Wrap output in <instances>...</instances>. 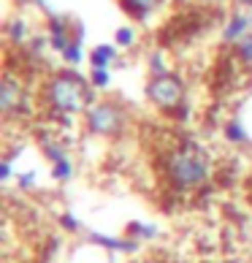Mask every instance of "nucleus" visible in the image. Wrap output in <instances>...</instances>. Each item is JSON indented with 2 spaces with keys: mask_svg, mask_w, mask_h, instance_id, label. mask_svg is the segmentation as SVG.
Instances as JSON below:
<instances>
[{
  "mask_svg": "<svg viewBox=\"0 0 252 263\" xmlns=\"http://www.w3.org/2000/svg\"><path fill=\"white\" fill-rule=\"evenodd\" d=\"M147 95L154 106H160V109H179V106L185 103V82L171 71L158 73L149 79Z\"/></svg>",
  "mask_w": 252,
  "mask_h": 263,
  "instance_id": "3",
  "label": "nucleus"
},
{
  "mask_svg": "<svg viewBox=\"0 0 252 263\" xmlns=\"http://www.w3.org/2000/svg\"><path fill=\"white\" fill-rule=\"evenodd\" d=\"M225 139H228L230 144H244L249 136H247V128H244L239 120H230V122L225 125Z\"/></svg>",
  "mask_w": 252,
  "mask_h": 263,
  "instance_id": "11",
  "label": "nucleus"
},
{
  "mask_svg": "<svg viewBox=\"0 0 252 263\" xmlns=\"http://www.w3.org/2000/svg\"><path fill=\"white\" fill-rule=\"evenodd\" d=\"M44 98L57 114H79L92 106V90L87 87V82L79 73L63 71L46 82Z\"/></svg>",
  "mask_w": 252,
  "mask_h": 263,
  "instance_id": "1",
  "label": "nucleus"
},
{
  "mask_svg": "<svg viewBox=\"0 0 252 263\" xmlns=\"http://www.w3.org/2000/svg\"><path fill=\"white\" fill-rule=\"evenodd\" d=\"M130 233H135V236H141V239H152L154 236V228L152 226H144V222H130Z\"/></svg>",
  "mask_w": 252,
  "mask_h": 263,
  "instance_id": "16",
  "label": "nucleus"
},
{
  "mask_svg": "<svg viewBox=\"0 0 252 263\" xmlns=\"http://www.w3.org/2000/svg\"><path fill=\"white\" fill-rule=\"evenodd\" d=\"M60 54H63V60H65V63H71V65L82 63V33H76V35H73V41L68 44Z\"/></svg>",
  "mask_w": 252,
  "mask_h": 263,
  "instance_id": "10",
  "label": "nucleus"
},
{
  "mask_svg": "<svg viewBox=\"0 0 252 263\" xmlns=\"http://www.w3.org/2000/svg\"><path fill=\"white\" fill-rule=\"evenodd\" d=\"M84 122L90 133L98 136H117L125 125V114L120 111V106L114 103H92L84 111Z\"/></svg>",
  "mask_w": 252,
  "mask_h": 263,
  "instance_id": "4",
  "label": "nucleus"
},
{
  "mask_svg": "<svg viewBox=\"0 0 252 263\" xmlns=\"http://www.w3.org/2000/svg\"><path fill=\"white\" fill-rule=\"evenodd\" d=\"M25 103V87L22 82H16L11 73H6L3 87H0V109H3L6 117H11L16 111V106Z\"/></svg>",
  "mask_w": 252,
  "mask_h": 263,
  "instance_id": "5",
  "label": "nucleus"
},
{
  "mask_svg": "<svg viewBox=\"0 0 252 263\" xmlns=\"http://www.w3.org/2000/svg\"><path fill=\"white\" fill-rule=\"evenodd\" d=\"M239 3H241V6H252V0H239Z\"/></svg>",
  "mask_w": 252,
  "mask_h": 263,
  "instance_id": "22",
  "label": "nucleus"
},
{
  "mask_svg": "<svg viewBox=\"0 0 252 263\" xmlns=\"http://www.w3.org/2000/svg\"><path fill=\"white\" fill-rule=\"evenodd\" d=\"M239 57L252 68V33H249L247 38H241V41H239Z\"/></svg>",
  "mask_w": 252,
  "mask_h": 263,
  "instance_id": "15",
  "label": "nucleus"
},
{
  "mask_svg": "<svg viewBox=\"0 0 252 263\" xmlns=\"http://www.w3.org/2000/svg\"><path fill=\"white\" fill-rule=\"evenodd\" d=\"M8 177H11V158H6L3 160V165H0V179H8Z\"/></svg>",
  "mask_w": 252,
  "mask_h": 263,
  "instance_id": "20",
  "label": "nucleus"
},
{
  "mask_svg": "<svg viewBox=\"0 0 252 263\" xmlns=\"http://www.w3.org/2000/svg\"><path fill=\"white\" fill-rule=\"evenodd\" d=\"M160 3H163V0H120L122 11L130 14L133 19H147Z\"/></svg>",
  "mask_w": 252,
  "mask_h": 263,
  "instance_id": "7",
  "label": "nucleus"
},
{
  "mask_svg": "<svg viewBox=\"0 0 252 263\" xmlns=\"http://www.w3.org/2000/svg\"><path fill=\"white\" fill-rule=\"evenodd\" d=\"M90 84H92V87H98V90L109 87V84H111V73H109V68H92V73H90Z\"/></svg>",
  "mask_w": 252,
  "mask_h": 263,
  "instance_id": "13",
  "label": "nucleus"
},
{
  "mask_svg": "<svg viewBox=\"0 0 252 263\" xmlns=\"http://www.w3.org/2000/svg\"><path fill=\"white\" fill-rule=\"evenodd\" d=\"M135 41V33L130 30V27H120V30H117V44L120 46H130Z\"/></svg>",
  "mask_w": 252,
  "mask_h": 263,
  "instance_id": "18",
  "label": "nucleus"
},
{
  "mask_svg": "<svg viewBox=\"0 0 252 263\" xmlns=\"http://www.w3.org/2000/svg\"><path fill=\"white\" fill-rule=\"evenodd\" d=\"M168 177L173 187L179 190H196L209 179V158L198 144L185 141L177 147L168 158Z\"/></svg>",
  "mask_w": 252,
  "mask_h": 263,
  "instance_id": "2",
  "label": "nucleus"
},
{
  "mask_svg": "<svg viewBox=\"0 0 252 263\" xmlns=\"http://www.w3.org/2000/svg\"><path fill=\"white\" fill-rule=\"evenodd\" d=\"M33 179H35V174H33V171H30V174H19V187H30Z\"/></svg>",
  "mask_w": 252,
  "mask_h": 263,
  "instance_id": "21",
  "label": "nucleus"
},
{
  "mask_svg": "<svg viewBox=\"0 0 252 263\" xmlns=\"http://www.w3.org/2000/svg\"><path fill=\"white\" fill-rule=\"evenodd\" d=\"M114 57H117V52H114V46L109 44H101V46H95L92 54H90V63L92 68H109L114 63Z\"/></svg>",
  "mask_w": 252,
  "mask_h": 263,
  "instance_id": "8",
  "label": "nucleus"
},
{
  "mask_svg": "<svg viewBox=\"0 0 252 263\" xmlns=\"http://www.w3.org/2000/svg\"><path fill=\"white\" fill-rule=\"evenodd\" d=\"M60 226H63L65 231H79V222H76L71 214H63V217H60Z\"/></svg>",
  "mask_w": 252,
  "mask_h": 263,
  "instance_id": "19",
  "label": "nucleus"
},
{
  "mask_svg": "<svg viewBox=\"0 0 252 263\" xmlns=\"http://www.w3.org/2000/svg\"><path fill=\"white\" fill-rule=\"evenodd\" d=\"M90 239L95 241V245H103L106 250H122V252L135 250V241H122V239H114V236H103V233H92Z\"/></svg>",
  "mask_w": 252,
  "mask_h": 263,
  "instance_id": "9",
  "label": "nucleus"
},
{
  "mask_svg": "<svg viewBox=\"0 0 252 263\" xmlns=\"http://www.w3.org/2000/svg\"><path fill=\"white\" fill-rule=\"evenodd\" d=\"M149 71H152V76H158V73H166V63H163V54H160V52L149 57Z\"/></svg>",
  "mask_w": 252,
  "mask_h": 263,
  "instance_id": "17",
  "label": "nucleus"
},
{
  "mask_svg": "<svg viewBox=\"0 0 252 263\" xmlns=\"http://www.w3.org/2000/svg\"><path fill=\"white\" fill-rule=\"evenodd\" d=\"M71 174H73V168H71V160L52 163V177H54L57 182H68V179H71Z\"/></svg>",
  "mask_w": 252,
  "mask_h": 263,
  "instance_id": "14",
  "label": "nucleus"
},
{
  "mask_svg": "<svg viewBox=\"0 0 252 263\" xmlns=\"http://www.w3.org/2000/svg\"><path fill=\"white\" fill-rule=\"evenodd\" d=\"M27 35H30V33H27V25L22 22V19H14V22L8 25V38H11L14 44H25Z\"/></svg>",
  "mask_w": 252,
  "mask_h": 263,
  "instance_id": "12",
  "label": "nucleus"
},
{
  "mask_svg": "<svg viewBox=\"0 0 252 263\" xmlns=\"http://www.w3.org/2000/svg\"><path fill=\"white\" fill-rule=\"evenodd\" d=\"M249 16L247 14H234L228 19V25H225V30H222V38H225V41H241V38H247L249 33Z\"/></svg>",
  "mask_w": 252,
  "mask_h": 263,
  "instance_id": "6",
  "label": "nucleus"
}]
</instances>
